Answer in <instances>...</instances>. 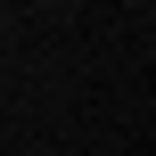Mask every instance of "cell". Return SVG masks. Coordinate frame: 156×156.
Here are the masks:
<instances>
[]
</instances>
